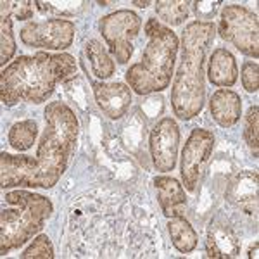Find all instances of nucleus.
Wrapping results in <instances>:
<instances>
[{
	"label": "nucleus",
	"mask_w": 259,
	"mask_h": 259,
	"mask_svg": "<svg viewBox=\"0 0 259 259\" xmlns=\"http://www.w3.org/2000/svg\"><path fill=\"white\" fill-rule=\"evenodd\" d=\"M214 135L209 130L204 128H194L192 133L187 139L185 145L182 150V164H180V171H182L183 180V189L189 192L197 190V185L200 182L204 169H206L207 162H209L212 150H214Z\"/></svg>",
	"instance_id": "nucleus-8"
},
{
	"label": "nucleus",
	"mask_w": 259,
	"mask_h": 259,
	"mask_svg": "<svg viewBox=\"0 0 259 259\" xmlns=\"http://www.w3.org/2000/svg\"><path fill=\"white\" fill-rule=\"evenodd\" d=\"M0 64L6 68V64L16 54V40L12 33V14L11 2L2 0L0 2Z\"/></svg>",
	"instance_id": "nucleus-18"
},
{
	"label": "nucleus",
	"mask_w": 259,
	"mask_h": 259,
	"mask_svg": "<svg viewBox=\"0 0 259 259\" xmlns=\"http://www.w3.org/2000/svg\"><path fill=\"white\" fill-rule=\"evenodd\" d=\"M257 171H242L230 183L227 197L235 207H239L249 216H256L257 212Z\"/></svg>",
	"instance_id": "nucleus-13"
},
{
	"label": "nucleus",
	"mask_w": 259,
	"mask_h": 259,
	"mask_svg": "<svg viewBox=\"0 0 259 259\" xmlns=\"http://www.w3.org/2000/svg\"><path fill=\"white\" fill-rule=\"evenodd\" d=\"M87 57L90 61L92 71L99 80H107L114 74V61L111 59L109 52L102 47L99 40H90L85 45Z\"/></svg>",
	"instance_id": "nucleus-19"
},
{
	"label": "nucleus",
	"mask_w": 259,
	"mask_h": 259,
	"mask_svg": "<svg viewBox=\"0 0 259 259\" xmlns=\"http://www.w3.org/2000/svg\"><path fill=\"white\" fill-rule=\"evenodd\" d=\"M36 135H38V124H36V121L24 119L12 124L9 130V135H7V140H9V145L14 150L26 152V150H30L33 147Z\"/></svg>",
	"instance_id": "nucleus-20"
},
{
	"label": "nucleus",
	"mask_w": 259,
	"mask_h": 259,
	"mask_svg": "<svg viewBox=\"0 0 259 259\" xmlns=\"http://www.w3.org/2000/svg\"><path fill=\"white\" fill-rule=\"evenodd\" d=\"M244 135L249 149L252 150L254 157H257V147H259V107L257 106H252L247 111Z\"/></svg>",
	"instance_id": "nucleus-23"
},
{
	"label": "nucleus",
	"mask_w": 259,
	"mask_h": 259,
	"mask_svg": "<svg viewBox=\"0 0 259 259\" xmlns=\"http://www.w3.org/2000/svg\"><path fill=\"white\" fill-rule=\"evenodd\" d=\"M209 81L216 87H233L239 80V68L237 61L230 50L220 47L212 50L207 66Z\"/></svg>",
	"instance_id": "nucleus-16"
},
{
	"label": "nucleus",
	"mask_w": 259,
	"mask_h": 259,
	"mask_svg": "<svg viewBox=\"0 0 259 259\" xmlns=\"http://www.w3.org/2000/svg\"><path fill=\"white\" fill-rule=\"evenodd\" d=\"M35 6L41 14L56 12L61 16H74L87 6V2H41V0H36Z\"/></svg>",
	"instance_id": "nucleus-24"
},
{
	"label": "nucleus",
	"mask_w": 259,
	"mask_h": 259,
	"mask_svg": "<svg viewBox=\"0 0 259 259\" xmlns=\"http://www.w3.org/2000/svg\"><path fill=\"white\" fill-rule=\"evenodd\" d=\"M216 26L212 21H192L182 33V61L171 87V107L175 116L189 121L204 109L206 81L204 62L206 50L212 44Z\"/></svg>",
	"instance_id": "nucleus-3"
},
{
	"label": "nucleus",
	"mask_w": 259,
	"mask_h": 259,
	"mask_svg": "<svg viewBox=\"0 0 259 259\" xmlns=\"http://www.w3.org/2000/svg\"><path fill=\"white\" fill-rule=\"evenodd\" d=\"M180 128L173 118H162L150 130L149 150L154 168L162 173L173 171L178 159Z\"/></svg>",
	"instance_id": "nucleus-10"
},
{
	"label": "nucleus",
	"mask_w": 259,
	"mask_h": 259,
	"mask_svg": "<svg viewBox=\"0 0 259 259\" xmlns=\"http://www.w3.org/2000/svg\"><path fill=\"white\" fill-rule=\"evenodd\" d=\"M9 209L0 214V254L6 256L31 240L52 214V202L45 195L28 190H12L6 194Z\"/></svg>",
	"instance_id": "nucleus-5"
},
{
	"label": "nucleus",
	"mask_w": 259,
	"mask_h": 259,
	"mask_svg": "<svg viewBox=\"0 0 259 259\" xmlns=\"http://www.w3.org/2000/svg\"><path fill=\"white\" fill-rule=\"evenodd\" d=\"M218 31L221 38L230 41L239 52L249 57H259V19L257 14L244 6H225L220 14Z\"/></svg>",
	"instance_id": "nucleus-6"
},
{
	"label": "nucleus",
	"mask_w": 259,
	"mask_h": 259,
	"mask_svg": "<svg viewBox=\"0 0 259 259\" xmlns=\"http://www.w3.org/2000/svg\"><path fill=\"white\" fill-rule=\"evenodd\" d=\"M206 254L214 259H232L240 254V240L237 233L220 220H212L207 227Z\"/></svg>",
	"instance_id": "nucleus-12"
},
{
	"label": "nucleus",
	"mask_w": 259,
	"mask_h": 259,
	"mask_svg": "<svg viewBox=\"0 0 259 259\" xmlns=\"http://www.w3.org/2000/svg\"><path fill=\"white\" fill-rule=\"evenodd\" d=\"M168 232L171 237V244L175 245V249L182 254H190L192 250L197 247L199 244V235L190 225V221L183 214L173 216L168 221Z\"/></svg>",
	"instance_id": "nucleus-17"
},
{
	"label": "nucleus",
	"mask_w": 259,
	"mask_h": 259,
	"mask_svg": "<svg viewBox=\"0 0 259 259\" xmlns=\"http://www.w3.org/2000/svg\"><path fill=\"white\" fill-rule=\"evenodd\" d=\"M33 6L35 2L30 0H19V2H11V14L12 18L19 21H26L33 18Z\"/></svg>",
	"instance_id": "nucleus-27"
},
{
	"label": "nucleus",
	"mask_w": 259,
	"mask_h": 259,
	"mask_svg": "<svg viewBox=\"0 0 259 259\" xmlns=\"http://www.w3.org/2000/svg\"><path fill=\"white\" fill-rule=\"evenodd\" d=\"M189 6L190 2H185V0H157L156 14L166 24L180 26L183 21L189 18Z\"/></svg>",
	"instance_id": "nucleus-21"
},
{
	"label": "nucleus",
	"mask_w": 259,
	"mask_h": 259,
	"mask_svg": "<svg viewBox=\"0 0 259 259\" xmlns=\"http://www.w3.org/2000/svg\"><path fill=\"white\" fill-rule=\"evenodd\" d=\"M76 74V61L69 54L36 52L21 56L7 64L0 78V99L4 106L19 102L44 104L59 83Z\"/></svg>",
	"instance_id": "nucleus-2"
},
{
	"label": "nucleus",
	"mask_w": 259,
	"mask_h": 259,
	"mask_svg": "<svg viewBox=\"0 0 259 259\" xmlns=\"http://www.w3.org/2000/svg\"><path fill=\"white\" fill-rule=\"evenodd\" d=\"M44 118L45 128L35 157L0 154L2 189H52L68 169L80 133L78 118L64 102H50Z\"/></svg>",
	"instance_id": "nucleus-1"
},
{
	"label": "nucleus",
	"mask_w": 259,
	"mask_h": 259,
	"mask_svg": "<svg viewBox=\"0 0 259 259\" xmlns=\"http://www.w3.org/2000/svg\"><path fill=\"white\" fill-rule=\"evenodd\" d=\"M94 97L100 111L111 119H119L132 106V89L124 83L94 81Z\"/></svg>",
	"instance_id": "nucleus-11"
},
{
	"label": "nucleus",
	"mask_w": 259,
	"mask_h": 259,
	"mask_svg": "<svg viewBox=\"0 0 259 259\" xmlns=\"http://www.w3.org/2000/svg\"><path fill=\"white\" fill-rule=\"evenodd\" d=\"M142 19L130 9H119L104 16L99 23L102 38L106 40L109 52L119 64H126L133 56V40L139 36Z\"/></svg>",
	"instance_id": "nucleus-7"
},
{
	"label": "nucleus",
	"mask_w": 259,
	"mask_h": 259,
	"mask_svg": "<svg viewBox=\"0 0 259 259\" xmlns=\"http://www.w3.org/2000/svg\"><path fill=\"white\" fill-rule=\"evenodd\" d=\"M154 187L157 192V202H159L162 214L166 218L183 214V207L187 206V195L183 185L173 177H157L154 180Z\"/></svg>",
	"instance_id": "nucleus-15"
},
{
	"label": "nucleus",
	"mask_w": 259,
	"mask_h": 259,
	"mask_svg": "<svg viewBox=\"0 0 259 259\" xmlns=\"http://www.w3.org/2000/svg\"><path fill=\"white\" fill-rule=\"evenodd\" d=\"M145 35L149 41L142 52V59L126 71V83L137 95L168 89L180 49L177 33L154 18L145 23Z\"/></svg>",
	"instance_id": "nucleus-4"
},
{
	"label": "nucleus",
	"mask_w": 259,
	"mask_h": 259,
	"mask_svg": "<svg viewBox=\"0 0 259 259\" xmlns=\"http://www.w3.org/2000/svg\"><path fill=\"white\" fill-rule=\"evenodd\" d=\"M247 257H250V259H256V257H257V242H254V244L249 247V254H247Z\"/></svg>",
	"instance_id": "nucleus-28"
},
{
	"label": "nucleus",
	"mask_w": 259,
	"mask_h": 259,
	"mask_svg": "<svg viewBox=\"0 0 259 259\" xmlns=\"http://www.w3.org/2000/svg\"><path fill=\"white\" fill-rule=\"evenodd\" d=\"M74 23L69 19H45L31 21L19 31V38L26 47L47 49V50H66L74 40Z\"/></svg>",
	"instance_id": "nucleus-9"
},
{
	"label": "nucleus",
	"mask_w": 259,
	"mask_h": 259,
	"mask_svg": "<svg viewBox=\"0 0 259 259\" xmlns=\"http://www.w3.org/2000/svg\"><path fill=\"white\" fill-rule=\"evenodd\" d=\"M54 256L56 254H54L52 242L45 233H40L38 237H35L30 247L21 254L23 259H52Z\"/></svg>",
	"instance_id": "nucleus-22"
},
{
	"label": "nucleus",
	"mask_w": 259,
	"mask_h": 259,
	"mask_svg": "<svg viewBox=\"0 0 259 259\" xmlns=\"http://www.w3.org/2000/svg\"><path fill=\"white\" fill-rule=\"evenodd\" d=\"M133 4H135L137 7H140V9H145V7L150 6V2H147V0H144V2H140V0H135Z\"/></svg>",
	"instance_id": "nucleus-29"
},
{
	"label": "nucleus",
	"mask_w": 259,
	"mask_h": 259,
	"mask_svg": "<svg viewBox=\"0 0 259 259\" xmlns=\"http://www.w3.org/2000/svg\"><path fill=\"white\" fill-rule=\"evenodd\" d=\"M194 6V12L195 16H197V21H209L212 19V16L216 14V11H218V6H221V2H211V0H202V2H194L192 4Z\"/></svg>",
	"instance_id": "nucleus-26"
},
{
	"label": "nucleus",
	"mask_w": 259,
	"mask_h": 259,
	"mask_svg": "<svg viewBox=\"0 0 259 259\" xmlns=\"http://www.w3.org/2000/svg\"><path fill=\"white\" fill-rule=\"evenodd\" d=\"M211 116L220 126L232 128L239 123L242 112V99L237 92L230 89H220L211 95L209 100Z\"/></svg>",
	"instance_id": "nucleus-14"
},
{
	"label": "nucleus",
	"mask_w": 259,
	"mask_h": 259,
	"mask_svg": "<svg viewBox=\"0 0 259 259\" xmlns=\"http://www.w3.org/2000/svg\"><path fill=\"white\" fill-rule=\"evenodd\" d=\"M242 87L250 94H256L259 90V66L256 61H245L242 66Z\"/></svg>",
	"instance_id": "nucleus-25"
}]
</instances>
